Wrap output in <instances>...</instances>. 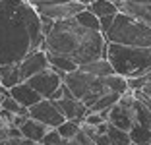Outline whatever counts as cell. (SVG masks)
Returning <instances> with one entry per match:
<instances>
[{
    "mask_svg": "<svg viewBox=\"0 0 151 145\" xmlns=\"http://www.w3.org/2000/svg\"><path fill=\"white\" fill-rule=\"evenodd\" d=\"M41 18L29 0H0V66L43 48Z\"/></svg>",
    "mask_w": 151,
    "mask_h": 145,
    "instance_id": "6da1fadb",
    "label": "cell"
},
{
    "mask_svg": "<svg viewBox=\"0 0 151 145\" xmlns=\"http://www.w3.org/2000/svg\"><path fill=\"white\" fill-rule=\"evenodd\" d=\"M130 145H132V143H130Z\"/></svg>",
    "mask_w": 151,
    "mask_h": 145,
    "instance_id": "4dcf8cb0",
    "label": "cell"
},
{
    "mask_svg": "<svg viewBox=\"0 0 151 145\" xmlns=\"http://www.w3.org/2000/svg\"><path fill=\"white\" fill-rule=\"evenodd\" d=\"M91 139H93V143H95V145H111V141H109L107 134H95Z\"/></svg>",
    "mask_w": 151,
    "mask_h": 145,
    "instance_id": "cb8c5ba5",
    "label": "cell"
},
{
    "mask_svg": "<svg viewBox=\"0 0 151 145\" xmlns=\"http://www.w3.org/2000/svg\"><path fill=\"white\" fill-rule=\"evenodd\" d=\"M74 19L80 25H83V27H87V29H93V31H101V25H99V18L95 16V14H91L87 8H83V10H80V12L74 16Z\"/></svg>",
    "mask_w": 151,
    "mask_h": 145,
    "instance_id": "d6986e66",
    "label": "cell"
},
{
    "mask_svg": "<svg viewBox=\"0 0 151 145\" xmlns=\"http://www.w3.org/2000/svg\"><path fill=\"white\" fill-rule=\"evenodd\" d=\"M62 83L70 89V93L81 101L85 106H91L95 101H99L103 95L107 93H122L128 91V81L126 78L118 74H111V75H91V74H85L81 70H74L70 74H64L62 75Z\"/></svg>",
    "mask_w": 151,
    "mask_h": 145,
    "instance_id": "3957f363",
    "label": "cell"
},
{
    "mask_svg": "<svg viewBox=\"0 0 151 145\" xmlns=\"http://www.w3.org/2000/svg\"><path fill=\"white\" fill-rule=\"evenodd\" d=\"M56 132L60 134L62 139H74L76 134L80 132V122H76V120H62L56 126Z\"/></svg>",
    "mask_w": 151,
    "mask_h": 145,
    "instance_id": "7402d4cb",
    "label": "cell"
},
{
    "mask_svg": "<svg viewBox=\"0 0 151 145\" xmlns=\"http://www.w3.org/2000/svg\"><path fill=\"white\" fill-rule=\"evenodd\" d=\"M19 145H39L37 141H31V139H25V137H22L19 139Z\"/></svg>",
    "mask_w": 151,
    "mask_h": 145,
    "instance_id": "83f0119b",
    "label": "cell"
},
{
    "mask_svg": "<svg viewBox=\"0 0 151 145\" xmlns=\"http://www.w3.org/2000/svg\"><path fill=\"white\" fill-rule=\"evenodd\" d=\"M18 68H19V75H22L23 81L27 78H31V75L39 74V72L47 70L49 68V58H47L45 48H37V50L29 52L27 56H23L18 62Z\"/></svg>",
    "mask_w": 151,
    "mask_h": 145,
    "instance_id": "30bf717a",
    "label": "cell"
},
{
    "mask_svg": "<svg viewBox=\"0 0 151 145\" xmlns=\"http://www.w3.org/2000/svg\"><path fill=\"white\" fill-rule=\"evenodd\" d=\"M85 8L89 10L91 14H95L97 18H103V16H114L118 12L114 2H109V0H93V2H89Z\"/></svg>",
    "mask_w": 151,
    "mask_h": 145,
    "instance_id": "ac0fdd59",
    "label": "cell"
},
{
    "mask_svg": "<svg viewBox=\"0 0 151 145\" xmlns=\"http://www.w3.org/2000/svg\"><path fill=\"white\" fill-rule=\"evenodd\" d=\"M139 91H143V93H145L147 97H151V81H149V83H145V85H143L142 89H139Z\"/></svg>",
    "mask_w": 151,
    "mask_h": 145,
    "instance_id": "4316f807",
    "label": "cell"
},
{
    "mask_svg": "<svg viewBox=\"0 0 151 145\" xmlns=\"http://www.w3.org/2000/svg\"><path fill=\"white\" fill-rule=\"evenodd\" d=\"M116 8L151 27V0H118Z\"/></svg>",
    "mask_w": 151,
    "mask_h": 145,
    "instance_id": "8fae6325",
    "label": "cell"
},
{
    "mask_svg": "<svg viewBox=\"0 0 151 145\" xmlns=\"http://www.w3.org/2000/svg\"><path fill=\"white\" fill-rule=\"evenodd\" d=\"M45 52H47V50H45ZM47 58H49V66L52 68V70H56L60 75L70 74V72L78 70V64H76L74 60H70V58H66V56H60V54L47 52Z\"/></svg>",
    "mask_w": 151,
    "mask_h": 145,
    "instance_id": "2e32d148",
    "label": "cell"
},
{
    "mask_svg": "<svg viewBox=\"0 0 151 145\" xmlns=\"http://www.w3.org/2000/svg\"><path fill=\"white\" fill-rule=\"evenodd\" d=\"M18 128H19V132H22V137L31 139V141H37V143H39L41 137H43L45 134H47V130H49L45 124H41L39 120H35V118H29V116H27Z\"/></svg>",
    "mask_w": 151,
    "mask_h": 145,
    "instance_id": "5bb4252c",
    "label": "cell"
},
{
    "mask_svg": "<svg viewBox=\"0 0 151 145\" xmlns=\"http://www.w3.org/2000/svg\"><path fill=\"white\" fill-rule=\"evenodd\" d=\"M62 137H60V134L56 132V128H49L47 130V134H45L43 137H41L39 145H62Z\"/></svg>",
    "mask_w": 151,
    "mask_h": 145,
    "instance_id": "603a6c76",
    "label": "cell"
},
{
    "mask_svg": "<svg viewBox=\"0 0 151 145\" xmlns=\"http://www.w3.org/2000/svg\"><path fill=\"white\" fill-rule=\"evenodd\" d=\"M19 139L22 137H4L0 139V145H19Z\"/></svg>",
    "mask_w": 151,
    "mask_h": 145,
    "instance_id": "484cf974",
    "label": "cell"
},
{
    "mask_svg": "<svg viewBox=\"0 0 151 145\" xmlns=\"http://www.w3.org/2000/svg\"><path fill=\"white\" fill-rule=\"evenodd\" d=\"M27 116L39 120L47 128H56L62 120H66L62 116V112L58 110V106L54 105V101H50V99H41L39 103L31 105L27 108Z\"/></svg>",
    "mask_w": 151,
    "mask_h": 145,
    "instance_id": "ba28073f",
    "label": "cell"
},
{
    "mask_svg": "<svg viewBox=\"0 0 151 145\" xmlns=\"http://www.w3.org/2000/svg\"><path fill=\"white\" fill-rule=\"evenodd\" d=\"M112 18H114V16H103V18H99V25H101V33H105V31L109 29V25L112 23Z\"/></svg>",
    "mask_w": 151,
    "mask_h": 145,
    "instance_id": "d4e9b609",
    "label": "cell"
},
{
    "mask_svg": "<svg viewBox=\"0 0 151 145\" xmlns=\"http://www.w3.org/2000/svg\"><path fill=\"white\" fill-rule=\"evenodd\" d=\"M107 43L126 47H151V27L124 12H116L112 23L103 33Z\"/></svg>",
    "mask_w": 151,
    "mask_h": 145,
    "instance_id": "5b68a950",
    "label": "cell"
},
{
    "mask_svg": "<svg viewBox=\"0 0 151 145\" xmlns=\"http://www.w3.org/2000/svg\"><path fill=\"white\" fill-rule=\"evenodd\" d=\"M107 137L111 141V145H130V134L126 130H120V128L109 124V130H107Z\"/></svg>",
    "mask_w": 151,
    "mask_h": 145,
    "instance_id": "ffe728a7",
    "label": "cell"
},
{
    "mask_svg": "<svg viewBox=\"0 0 151 145\" xmlns=\"http://www.w3.org/2000/svg\"><path fill=\"white\" fill-rule=\"evenodd\" d=\"M78 2H81V4H85V6H87L89 2H93V0H78Z\"/></svg>",
    "mask_w": 151,
    "mask_h": 145,
    "instance_id": "f1b7e54d",
    "label": "cell"
},
{
    "mask_svg": "<svg viewBox=\"0 0 151 145\" xmlns=\"http://www.w3.org/2000/svg\"><path fill=\"white\" fill-rule=\"evenodd\" d=\"M25 81L31 85V87L35 89L43 99H49V97L52 95L60 85H62V75L49 66L47 70L39 72V74H35V75H31V78H27Z\"/></svg>",
    "mask_w": 151,
    "mask_h": 145,
    "instance_id": "9c48e42d",
    "label": "cell"
},
{
    "mask_svg": "<svg viewBox=\"0 0 151 145\" xmlns=\"http://www.w3.org/2000/svg\"><path fill=\"white\" fill-rule=\"evenodd\" d=\"M132 128H130V141L132 145H151V110L138 101L132 99Z\"/></svg>",
    "mask_w": 151,
    "mask_h": 145,
    "instance_id": "52a82bcc",
    "label": "cell"
},
{
    "mask_svg": "<svg viewBox=\"0 0 151 145\" xmlns=\"http://www.w3.org/2000/svg\"><path fill=\"white\" fill-rule=\"evenodd\" d=\"M0 108L2 110H8V112H12V114H19V116H27V108L25 106H22L16 99H14L12 95H4L2 99H0Z\"/></svg>",
    "mask_w": 151,
    "mask_h": 145,
    "instance_id": "44dd1931",
    "label": "cell"
},
{
    "mask_svg": "<svg viewBox=\"0 0 151 145\" xmlns=\"http://www.w3.org/2000/svg\"><path fill=\"white\" fill-rule=\"evenodd\" d=\"M54 105L58 106V110L62 112V116L66 120H76V122H81L85 118V114L89 112V108L83 105L81 101H78L74 95H66L62 99L54 101Z\"/></svg>",
    "mask_w": 151,
    "mask_h": 145,
    "instance_id": "7c38bea8",
    "label": "cell"
},
{
    "mask_svg": "<svg viewBox=\"0 0 151 145\" xmlns=\"http://www.w3.org/2000/svg\"><path fill=\"white\" fill-rule=\"evenodd\" d=\"M107 60L114 74L122 78H138L151 70V47H126L107 43Z\"/></svg>",
    "mask_w": 151,
    "mask_h": 145,
    "instance_id": "277c9868",
    "label": "cell"
},
{
    "mask_svg": "<svg viewBox=\"0 0 151 145\" xmlns=\"http://www.w3.org/2000/svg\"><path fill=\"white\" fill-rule=\"evenodd\" d=\"M23 81L22 75H19V68L18 64H2L0 66V85L6 89L14 87L16 83Z\"/></svg>",
    "mask_w": 151,
    "mask_h": 145,
    "instance_id": "e0dca14e",
    "label": "cell"
},
{
    "mask_svg": "<svg viewBox=\"0 0 151 145\" xmlns=\"http://www.w3.org/2000/svg\"><path fill=\"white\" fill-rule=\"evenodd\" d=\"M8 93H10V95H12L22 106H25V108H29L31 105H35V103H39L41 99H43V97H41L39 93H37L35 89L31 87V85L27 83V81H19V83H16L14 87L8 89Z\"/></svg>",
    "mask_w": 151,
    "mask_h": 145,
    "instance_id": "4fadbf2b",
    "label": "cell"
},
{
    "mask_svg": "<svg viewBox=\"0 0 151 145\" xmlns=\"http://www.w3.org/2000/svg\"><path fill=\"white\" fill-rule=\"evenodd\" d=\"M39 14V18H47L50 22L74 18L80 10L85 8V4L78 0H29Z\"/></svg>",
    "mask_w": 151,
    "mask_h": 145,
    "instance_id": "8992f818",
    "label": "cell"
},
{
    "mask_svg": "<svg viewBox=\"0 0 151 145\" xmlns=\"http://www.w3.org/2000/svg\"><path fill=\"white\" fill-rule=\"evenodd\" d=\"M109 2H114V4H116V2H118V0H109Z\"/></svg>",
    "mask_w": 151,
    "mask_h": 145,
    "instance_id": "f546056e",
    "label": "cell"
},
{
    "mask_svg": "<svg viewBox=\"0 0 151 145\" xmlns=\"http://www.w3.org/2000/svg\"><path fill=\"white\" fill-rule=\"evenodd\" d=\"M43 48L47 52L70 58L78 66L107 56V41L103 33L80 25L74 18L50 23V27L45 31Z\"/></svg>",
    "mask_w": 151,
    "mask_h": 145,
    "instance_id": "7a4b0ae2",
    "label": "cell"
},
{
    "mask_svg": "<svg viewBox=\"0 0 151 145\" xmlns=\"http://www.w3.org/2000/svg\"><path fill=\"white\" fill-rule=\"evenodd\" d=\"M78 70L85 72V74H91V75H99V78L114 74V70H112V66H111V62L107 60V56L89 60V62H85V64H80V66H78Z\"/></svg>",
    "mask_w": 151,
    "mask_h": 145,
    "instance_id": "9a60e30c",
    "label": "cell"
}]
</instances>
